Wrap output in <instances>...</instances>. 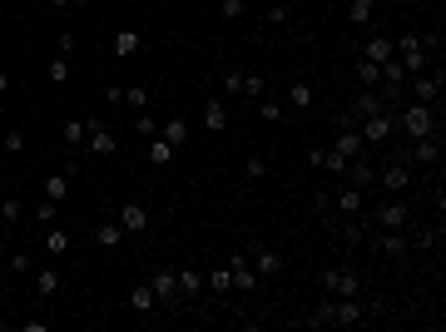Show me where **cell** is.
I'll return each mask as SVG.
<instances>
[{
  "mask_svg": "<svg viewBox=\"0 0 446 332\" xmlns=\"http://www.w3.org/2000/svg\"><path fill=\"white\" fill-rule=\"evenodd\" d=\"M95 243H100V248H119V243H124V228H119V223H100V228H95Z\"/></svg>",
  "mask_w": 446,
  "mask_h": 332,
  "instance_id": "31",
  "label": "cell"
},
{
  "mask_svg": "<svg viewBox=\"0 0 446 332\" xmlns=\"http://www.w3.org/2000/svg\"><path fill=\"white\" fill-rule=\"evenodd\" d=\"M377 184H382L387 194H407V189H412V164H407V159H392V164L377 174Z\"/></svg>",
  "mask_w": 446,
  "mask_h": 332,
  "instance_id": "6",
  "label": "cell"
},
{
  "mask_svg": "<svg viewBox=\"0 0 446 332\" xmlns=\"http://www.w3.org/2000/svg\"><path fill=\"white\" fill-rule=\"evenodd\" d=\"M243 95L258 100V95H263V75H243Z\"/></svg>",
  "mask_w": 446,
  "mask_h": 332,
  "instance_id": "46",
  "label": "cell"
},
{
  "mask_svg": "<svg viewBox=\"0 0 446 332\" xmlns=\"http://www.w3.org/2000/svg\"><path fill=\"white\" fill-rule=\"evenodd\" d=\"M223 95H243V75H238V70L223 75Z\"/></svg>",
  "mask_w": 446,
  "mask_h": 332,
  "instance_id": "45",
  "label": "cell"
},
{
  "mask_svg": "<svg viewBox=\"0 0 446 332\" xmlns=\"http://www.w3.org/2000/svg\"><path fill=\"white\" fill-rule=\"evenodd\" d=\"M243 10H248V0H223V5H219L223 20H243Z\"/></svg>",
  "mask_w": 446,
  "mask_h": 332,
  "instance_id": "42",
  "label": "cell"
},
{
  "mask_svg": "<svg viewBox=\"0 0 446 332\" xmlns=\"http://www.w3.org/2000/svg\"><path fill=\"white\" fill-rule=\"evenodd\" d=\"M45 80H50V85H65V80H70V55H55V60L45 65Z\"/></svg>",
  "mask_w": 446,
  "mask_h": 332,
  "instance_id": "32",
  "label": "cell"
},
{
  "mask_svg": "<svg viewBox=\"0 0 446 332\" xmlns=\"http://www.w3.org/2000/svg\"><path fill=\"white\" fill-rule=\"evenodd\" d=\"M60 139H65L70 149H80V144H85V119H65V129H60Z\"/></svg>",
  "mask_w": 446,
  "mask_h": 332,
  "instance_id": "34",
  "label": "cell"
},
{
  "mask_svg": "<svg viewBox=\"0 0 446 332\" xmlns=\"http://www.w3.org/2000/svg\"><path fill=\"white\" fill-rule=\"evenodd\" d=\"M253 273H258V278H278V273H283V253L268 248V243H258V248H253Z\"/></svg>",
  "mask_w": 446,
  "mask_h": 332,
  "instance_id": "13",
  "label": "cell"
},
{
  "mask_svg": "<svg viewBox=\"0 0 446 332\" xmlns=\"http://www.w3.org/2000/svg\"><path fill=\"white\" fill-rule=\"evenodd\" d=\"M223 263H228L238 293H253V288H258V273H253V258H248V253H233V258H223Z\"/></svg>",
  "mask_w": 446,
  "mask_h": 332,
  "instance_id": "8",
  "label": "cell"
},
{
  "mask_svg": "<svg viewBox=\"0 0 446 332\" xmlns=\"http://www.w3.org/2000/svg\"><path fill=\"white\" fill-rule=\"evenodd\" d=\"M407 219H412V209H407V199H397V194L377 209V223H382V228H407Z\"/></svg>",
  "mask_w": 446,
  "mask_h": 332,
  "instance_id": "14",
  "label": "cell"
},
{
  "mask_svg": "<svg viewBox=\"0 0 446 332\" xmlns=\"http://www.w3.org/2000/svg\"><path fill=\"white\" fill-rule=\"evenodd\" d=\"M357 323H367L362 303L357 298H333V328H357Z\"/></svg>",
  "mask_w": 446,
  "mask_h": 332,
  "instance_id": "11",
  "label": "cell"
},
{
  "mask_svg": "<svg viewBox=\"0 0 446 332\" xmlns=\"http://www.w3.org/2000/svg\"><path fill=\"white\" fill-rule=\"evenodd\" d=\"M0 95H10V75L5 70H0Z\"/></svg>",
  "mask_w": 446,
  "mask_h": 332,
  "instance_id": "51",
  "label": "cell"
},
{
  "mask_svg": "<svg viewBox=\"0 0 446 332\" xmlns=\"http://www.w3.org/2000/svg\"><path fill=\"white\" fill-rule=\"evenodd\" d=\"M397 60L407 75H427V35H402L397 40Z\"/></svg>",
  "mask_w": 446,
  "mask_h": 332,
  "instance_id": "2",
  "label": "cell"
},
{
  "mask_svg": "<svg viewBox=\"0 0 446 332\" xmlns=\"http://www.w3.org/2000/svg\"><path fill=\"white\" fill-rule=\"evenodd\" d=\"M392 55H397V40H387V35H372V40L357 45V60H372V65H382V60H392Z\"/></svg>",
  "mask_w": 446,
  "mask_h": 332,
  "instance_id": "12",
  "label": "cell"
},
{
  "mask_svg": "<svg viewBox=\"0 0 446 332\" xmlns=\"http://www.w3.org/2000/svg\"><path fill=\"white\" fill-rule=\"evenodd\" d=\"M442 159V129L437 134H422V139H412V149H407V164H437Z\"/></svg>",
  "mask_w": 446,
  "mask_h": 332,
  "instance_id": "7",
  "label": "cell"
},
{
  "mask_svg": "<svg viewBox=\"0 0 446 332\" xmlns=\"http://www.w3.org/2000/svg\"><path fill=\"white\" fill-rule=\"evenodd\" d=\"M124 105H129L134 114H144V105H149V90H144V85H129V90H124Z\"/></svg>",
  "mask_w": 446,
  "mask_h": 332,
  "instance_id": "38",
  "label": "cell"
},
{
  "mask_svg": "<svg viewBox=\"0 0 446 332\" xmlns=\"http://www.w3.org/2000/svg\"><path fill=\"white\" fill-rule=\"evenodd\" d=\"M149 288L159 303H179V268H154L149 273Z\"/></svg>",
  "mask_w": 446,
  "mask_h": 332,
  "instance_id": "9",
  "label": "cell"
},
{
  "mask_svg": "<svg viewBox=\"0 0 446 332\" xmlns=\"http://www.w3.org/2000/svg\"><path fill=\"white\" fill-rule=\"evenodd\" d=\"M412 248V238H407V228H387V238H382V253L387 258H402Z\"/></svg>",
  "mask_w": 446,
  "mask_h": 332,
  "instance_id": "26",
  "label": "cell"
},
{
  "mask_svg": "<svg viewBox=\"0 0 446 332\" xmlns=\"http://www.w3.org/2000/svg\"><path fill=\"white\" fill-rule=\"evenodd\" d=\"M85 144H90V154H100V159H114V154H119L114 134L100 124V119H85Z\"/></svg>",
  "mask_w": 446,
  "mask_h": 332,
  "instance_id": "5",
  "label": "cell"
},
{
  "mask_svg": "<svg viewBox=\"0 0 446 332\" xmlns=\"http://www.w3.org/2000/svg\"><path fill=\"white\" fill-rule=\"evenodd\" d=\"M392 129H397V114H392V110H382V114H372V119H362V124H357L362 144H387V139H392Z\"/></svg>",
  "mask_w": 446,
  "mask_h": 332,
  "instance_id": "3",
  "label": "cell"
},
{
  "mask_svg": "<svg viewBox=\"0 0 446 332\" xmlns=\"http://www.w3.org/2000/svg\"><path fill=\"white\" fill-rule=\"evenodd\" d=\"M204 288H214V293H233V273H228V263H219V268L204 273Z\"/></svg>",
  "mask_w": 446,
  "mask_h": 332,
  "instance_id": "27",
  "label": "cell"
},
{
  "mask_svg": "<svg viewBox=\"0 0 446 332\" xmlns=\"http://www.w3.org/2000/svg\"><path fill=\"white\" fill-rule=\"evenodd\" d=\"M323 288H328L333 298H357V293H362V278H357L352 268H328V273H323Z\"/></svg>",
  "mask_w": 446,
  "mask_h": 332,
  "instance_id": "4",
  "label": "cell"
},
{
  "mask_svg": "<svg viewBox=\"0 0 446 332\" xmlns=\"http://www.w3.org/2000/svg\"><path fill=\"white\" fill-rule=\"evenodd\" d=\"M392 114H397V129H402L407 139H422V134H437V129H442L437 110H432V105H417V100L402 105V110H392Z\"/></svg>",
  "mask_w": 446,
  "mask_h": 332,
  "instance_id": "1",
  "label": "cell"
},
{
  "mask_svg": "<svg viewBox=\"0 0 446 332\" xmlns=\"http://www.w3.org/2000/svg\"><path fill=\"white\" fill-rule=\"evenodd\" d=\"M30 268H35V263H30V253H25V248H20V253H10V273H30Z\"/></svg>",
  "mask_w": 446,
  "mask_h": 332,
  "instance_id": "47",
  "label": "cell"
},
{
  "mask_svg": "<svg viewBox=\"0 0 446 332\" xmlns=\"http://www.w3.org/2000/svg\"><path fill=\"white\" fill-rule=\"evenodd\" d=\"M407 80H412V75L402 70V60H397V55H392V60H382V85H392V90H402Z\"/></svg>",
  "mask_w": 446,
  "mask_h": 332,
  "instance_id": "28",
  "label": "cell"
},
{
  "mask_svg": "<svg viewBox=\"0 0 446 332\" xmlns=\"http://www.w3.org/2000/svg\"><path fill=\"white\" fill-rule=\"evenodd\" d=\"M35 288H40V298H55V293H60V273H55V268H40V273H35Z\"/></svg>",
  "mask_w": 446,
  "mask_h": 332,
  "instance_id": "33",
  "label": "cell"
},
{
  "mask_svg": "<svg viewBox=\"0 0 446 332\" xmlns=\"http://www.w3.org/2000/svg\"><path fill=\"white\" fill-rule=\"evenodd\" d=\"M159 134H164L174 149H184V144H189V134H194V124H189V119H164V124H159Z\"/></svg>",
  "mask_w": 446,
  "mask_h": 332,
  "instance_id": "21",
  "label": "cell"
},
{
  "mask_svg": "<svg viewBox=\"0 0 446 332\" xmlns=\"http://www.w3.org/2000/svg\"><path fill=\"white\" fill-rule=\"evenodd\" d=\"M357 5H367V10H372V5H377V0H357Z\"/></svg>",
  "mask_w": 446,
  "mask_h": 332,
  "instance_id": "52",
  "label": "cell"
},
{
  "mask_svg": "<svg viewBox=\"0 0 446 332\" xmlns=\"http://www.w3.org/2000/svg\"><path fill=\"white\" fill-rule=\"evenodd\" d=\"M70 5H90V0H70Z\"/></svg>",
  "mask_w": 446,
  "mask_h": 332,
  "instance_id": "53",
  "label": "cell"
},
{
  "mask_svg": "<svg viewBox=\"0 0 446 332\" xmlns=\"http://www.w3.org/2000/svg\"><path fill=\"white\" fill-rule=\"evenodd\" d=\"M333 154L347 164V159H357L362 154V134H357V124H342V134L333 139Z\"/></svg>",
  "mask_w": 446,
  "mask_h": 332,
  "instance_id": "15",
  "label": "cell"
},
{
  "mask_svg": "<svg viewBox=\"0 0 446 332\" xmlns=\"http://www.w3.org/2000/svg\"><path fill=\"white\" fill-rule=\"evenodd\" d=\"M342 174H347V184H352V189H362V194L377 184V169H372L367 159H347V169H342Z\"/></svg>",
  "mask_w": 446,
  "mask_h": 332,
  "instance_id": "17",
  "label": "cell"
},
{
  "mask_svg": "<svg viewBox=\"0 0 446 332\" xmlns=\"http://www.w3.org/2000/svg\"><path fill=\"white\" fill-rule=\"evenodd\" d=\"M119 228H124V233H144V228H149V209H144L139 199H124V204H119Z\"/></svg>",
  "mask_w": 446,
  "mask_h": 332,
  "instance_id": "10",
  "label": "cell"
},
{
  "mask_svg": "<svg viewBox=\"0 0 446 332\" xmlns=\"http://www.w3.org/2000/svg\"><path fill=\"white\" fill-rule=\"evenodd\" d=\"M40 243H45V253H55V258H60V253H70V233H65V228H60V223H50V228H45V238H40Z\"/></svg>",
  "mask_w": 446,
  "mask_h": 332,
  "instance_id": "25",
  "label": "cell"
},
{
  "mask_svg": "<svg viewBox=\"0 0 446 332\" xmlns=\"http://www.w3.org/2000/svg\"><path fill=\"white\" fill-rule=\"evenodd\" d=\"M288 110L293 114L313 110V85H308V80H293V85H288Z\"/></svg>",
  "mask_w": 446,
  "mask_h": 332,
  "instance_id": "22",
  "label": "cell"
},
{
  "mask_svg": "<svg viewBox=\"0 0 446 332\" xmlns=\"http://www.w3.org/2000/svg\"><path fill=\"white\" fill-rule=\"evenodd\" d=\"M0 144H5V149H10V154H20V149H25V134H20V129H15V124H10V129H5V134H0Z\"/></svg>",
  "mask_w": 446,
  "mask_h": 332,
  "instance_id": "41",
  "label": "cell"
},
{
  "mask_svg": "<svg viewBox=\"0 0 446 332\" xmlns=\"http://www.w3.org/2000/svg\"><path fill=\"white\" fill-rule=\"evenodd\" d=\"M412 100H417V105H442V75H437V80H427V75L412 80Z\"/></svg>",
  "mask_w": 446,
  "mask_h": 332,
  "instance_id": "19",
  "label": "cell"
},
{
  "mask_svg": "<svg viewBox=\"0 0 446 332\" xmlns=\"http://www.w3.org/2000/svg\"><path fill=\"white\" fill-rule=\"evenodd\" d=\"M139 45H144V35H139V30H129V25H124V30L114 35V55H119V60L139 55Z\"/></svg>",
  "mask_w": 446,
  "mask_h": 332,
  "instance_id": "23",
  "label": "cell"
},
{
  "mask_svg": "<svg viewBox=\"0 0 446 332\" xmlns=\"http://www.w3.org/2000/svg\"><path fill=\"white\" fill-rule=\"evenodd\" d=\"M382 110H387V105H382V95H357L342 124H362V119H372V114H382Z\"/></svg>",
  "mask_w": 446,
  "mask_h": 332,
  "instance_id": "18",
  "label": "cell"
},
{
  "mask_svg": "<svg viewBox=\"0 0 446 332\" xmlns=\"http://www.w3.org/2000/svg\"><path fill=\"white\" fill-rule=\"evenodd\" d=\"M209 134H223L228 129V105H223V95H214V100H204V119H199Z\"/></svg>",
  "mask_w": 446,
  "mask_h": 332,
  "instance_id": "16",
  "label": "cell"
},
{
  "mask_svg": "<svg viewBox=\"0 0 446 332\" xmlns=\"http://www.w3.org/2000/svg\"><path fill=\"white\" fill-rule=\"evenodd\" d=\"M263 174H268V159H263V154H248V159H243V179H248V184H258Z\"/></svg>",
  "mask_w": 446,
  "mask_h": 332,
  "instance_id": "35",
  "label": "cell"
},
{
  "mask_svg": "<svg viewBox=\"0 0 446 332\" xmlns=\"http://www.w3.org/2000/svg\"><path fill=\"white\" fill-rule=\"evenodd\" d=\"M154 303H159V298H154V288H149V283H139V288L129 293V308H134V313H154Z\"/></svg>",
  "mask_w": 446,
  "mask_h": 332,
  "instance_id": "30",
  "label": "cell"
},
{
  "mask_svg": "<svg viewBox=\"0 0 446 332\" xmlns=\"http://www.w3.org/2000/svg\"><path fill=\"white\" fill-rule=\"evenodd\" d=\"M204 293V273L199 268H179V303L184 298H199Z\"/></svg>",
  "mask_w": 446,
  "mask_h": 332,
  "instance_id": "24",
  "label": "cell"
},
{
  "mask_svg": "<svg viewBox=\"0 0 446 332\" xmlns=\"http://www.w3.org/2000/svg\"><path fill=\"white\" fill-rule=\"evenodd\" d=\"M55 209H60V204H50V199H45V204H40V223H45V228H50V223H55Z\"/></svg>",
  "mask_w": 446,
  "mask_h": 332,
  "instance_id": "50",
  "label": "cell"
},
{
  "mask_svg": "<svg viewBox=\"0 0 446 332\" xmlns=\"http://www.w3.org/2000/svg\"><path fill=\"white\" fill-rule=\"evenodd\" d=\"M55 55H75V35H70V30L55 35Z\"/></svg>",
  "mask_w": 446,
  "mask_h": 332,
  "instance_id": "44",
  "label": "cell"
},
{
  "mask_svg": "<svg viewBox=\"0 0 446 332\" xmlns=\"http://www.w3.org/2000/svg\"><path fill=\"white\" fill-rule=\"evenodd\" d=\"M412 243H417L422 253H437V248H442V228H422V233H417Z\"/></svg>",
  "mask_w": 446,
  "mask_h": 332,
  "instance_id": "37",
  "label": "cell"
},
{
  "mask_svg": "<svg viewBox=\"0 0 446 332\" xmlns=\"http://www.w3.org/2000/svg\"><path fill=\"white\" fill-rule=\"evenodd\" d=\"M357 80H362V85H382V65H372V60H357Z\"/></svg>",
  "mask_w": 446,
  "mask_h": 332,
  "instance_id": "39",
  "label": "cell"
},
{
  "mask_svg": "<svg viewBox=\"0 0 446 332\" xmlns=\"http://www.w3.org/2000/svg\"><path fill=\"white\" fill-rule=\"evenodd\" d=\"M303 323H308V328H333V298H328V303H318Z\"/></svg>",
  "mask_w": 446,
  "mask_h": 332,
  "instance_id": "36",
  "label": "cell"
},
{
  "mask_svg": "<svg viewBox=\"0 0 446 332\" xmlns=\"http://www.w3.org/2000/svg\"><path fill=\"white\" fill-rule=\"evenodd\" d=\"M134 129H139V134H144V139H154V134H159V124H154V119H149V114H139V119H134Z\"/></svg>",
  "mask_w": 446,
  "mask_h": 332,
  "instance_id": "49",
  "label": "cell"
},
{
  "mask_svg": "<svg viewBox=\"0 0 446 332\" xmlns=\"http://www.w3.org/2000/svg\"><path fill=\"white\" fill-rule=\"evenodd\" d=\"M288 15H293V10H288L283 0H273V5H268V20H273V25H288Z\"/></svg>",
  "mask_w": 446,
  "mask_h": 332,
  "instance_id": "43",
  "label": "cell"
},
{
  "mask_svg": "<svg viewBox=\"0 0 446 332\" xmlns=\"http://www.w3.org/2000/svg\"><path fill=\"white\" fill-rule=\"evenodd\" d=\"M258 119H278V100H268V95H258Z\"/></svg>",
  "mask_w": 446,
  "mask_h": 332,
  "instance_id": "48",
  "label": "cell"
},
{
  "mask_svg": "<svg viewBox=\"0 0 446 332\" xmlns=\"http://www.w3.org/2000/svg\"><path fill=\"white\" fill-rule=\"evenodd\" d=\"M333 209L342 214V219H357V214H362V189H352V184H347L342 194H333Z\"/></svg>",
  "mask_w": 446,
  "mask_h": 332,
  "instance_id": "20",
  "label": "cell"
},
{
  "mask_svg": "<svg viewBox=\"0 0 446 332\" xmlns=\"http://www.w3.org/2000/svg\"><path fill=\"white\" fill-rule=\"evenodd\" d=\"M20 214H25V209H20V199H0V219H5V228H15V223H20Z\"/></svg>",
  "mask_w": 446,
  "mask_h": 332,
  "instance_id": "40",
  "label": "cell"
},
{
  "mask_svg": "<svg viewBox=\"0 0 446 332\" xmlns=\"http://www.w3.org/2000/svg\"><path fill=\"white\" fill-rule=\"evenodd\" d=\"M149 164H159V169H164V164H174V144H169L164 134H154V139H149Z\"/></svg>",
  "mask_w": 446,
  "mask_h": 332,
  "instance_id": "29",
  "label": "cell"
}]
</instances>
